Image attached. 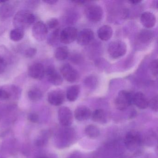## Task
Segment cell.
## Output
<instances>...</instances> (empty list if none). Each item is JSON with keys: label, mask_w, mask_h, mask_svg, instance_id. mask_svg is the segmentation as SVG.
I'll use <instances>...</instances> for the list:
<instances>
[{"label": "cell", "mask_w": 158, "mask_h": 158, "mask_svg": "<svg viewBox=\"0 0 158 158\" xmlns=\"http://www.w3.org/2000/svg\"><path fill=\"white\" fill-rule=\"evenodd\" d=\"M134 93L126 90H122L118 93L114 101L117 110H124L133 104Z\"/></svg>", "instance_id": "obj_2"}, {"label": "cell", "mask_w": 158, "mask_h": 158, "mask_svg": "<svg viewBox=\"0 0 158 158\" xmlns=\"http://www.w3.org/2000/svg\"><path fill=\"white\" fill-rule=\"evenodd\" d=\"M92 120L96 123L105 124L107 122V116L103 110L98 109L95 110L91 114Z\"/></svg>", "instance_id": "obj_21"}, {"label": "cell", "mask_w": 158, "mask_h": 158, "mask_svg": "<svg viewBox=\"0 0 158 158\" xmlns=\"http://www.w3.org/2000/svg\"><path fill=\"white\" fill-rule=\"evenodd\" d=\"M7 62L3 56L0 55V74L4 73L7 68Z\"/></svg>", "instance_id": "obj_35"}, {"label": "cell", "mask_w": 158, "mask_h": 158, "mask_svg": "<svg viewBox=\"0 0 158 158\" xmlns=\"http://www.w3.org/2000/svg\"><path fill=\"white\" fill-rule=\"evenodd\" d=\"M158 60H154L151 62L149 65L151 73L154 77H158Z\"/></svg>", "instance_id": "obj_31"}, {"label": "cell", "mask_w": 158, "mask_h": 158, "mask_svg": "<svg viewBox=\"0 0 158 158\" xmlns=\"http://www.w3.org/2000/svg\"><path fill=\"white\" fill-rule=\"evenodd\" d=\"M33 36L36 40L42 41L46 39L48 34V28L43 22L35 23L32 28Z\"/></svg>", "instance_id": "obj_10"}, {"label": "cell", "mask_w": 158, "mask_h": 158, "mask_svg": "<svg viewBox=\"0 0 158 158\" xmlns=\"http://www.w3.org/2000/svg\"><path fill=\"white\" fill-rule=\"evenodd\" d=\"M43 2L45 3H48L50 5H52V4H55L58 2V1L56 0H45V1H43Z\"/></svg>", "instance_id": "obj_37"}, {"label": "cell", "mask_w": 158, "mask_h": 158, "mask_svg": "<svg viewBox=\"0 0 158 158\" xmlns=\"http://www.w3.org/2000/svg\"><path fill=\"white\" fill-rule=\"evenodd\" d=\"M80 92V87L77 85L71 86L67 89L66 96L70 102H74L77 99Z\"/></svg>", "instance_id": "obj_22"}, {"label": "cell", "mask_w": 158, "mask_h": 158, "mask_svg": "<svg viewBox=\"0 0 158 158\" xmlns=\"http://www.w3.org/2000/svg\"><path fill=\"white\" fill-rule=\"evenodd\" d=\"M129 2H131V3H133L134 4H137L138 3H139L140 1H129Z\"/></svg>", "instance_id": "obj_39"}, {"label": "cell", "mask_w": 158, "mask_h": 158, "mask_svg": "<svg viewBox=\"0 0 158 158\" xmlns=\"http://www.w3.org/2000/svg\"><path fill=\"white\" fill-rule=\"evenodd\" d=\"M27 95L29 99L33 102L38 101L43 97V94L41 90L37 88L30 89L28 91Z\"/></svg>", "instance_id": "obj_28"}, {"label": "cell", "mask_w": 158, "mask_h": 158, "mask_svg": "<svg viewBox=\"0 0 158 158\" xmlns=\"http://www.w3.org/2000/svg\"><path fill=\"white\" fill-rule=\"evenodd\" d=\"M113 29L109 25H103L99 28L98 31V37L103 41H107L111 38Z\"/></svg>", "instance_id": "obj_20"}, {"label": "cell", "mask_w": 158, "mask_h": 158, "mask_svg": "<svg viewBox=\"0 0 158 158\" xmlns=\"http://www.w3.org/2000/svg\"><path fill=\"white\" fill-rule=\"evenodd\" d=\"M60 70L63 77L70 83L76 82L79 79V73L69 64H65L63 65Z\"/></svg>", "instance_id": "obj_6"}, {"label": "cell", "mask_w": 158, "mask_h": 158, "mask_svg": "<svg viewBox=\"0 0 158 158\" xmlns=\"http://www.w3.org/2000/svg\"><path fill=\"white\" fill-rule=\"evenodd\" d=\"M28 74L34 79L41 80L45 76V67L40 63L33 64L28 67Z\"/></svg>", "instance_id": "obj_12"}, {"label": "cell", "mask_w": 158, "mask_h": 158, "mask_svg": "<svg viewBox=\"0 0 158 158\" xmlns=\"http://www.w3.org/2000/svg\"><path fill=\"white\" fill-rule=\"evenodd\" d=\"M60 30L59 28H56L53 32L49 35L48 38V44L50 46H54L56 45L59 40H60Z\"/></svg>", "instance_id": "obj_27"}, {"label": "cell", "mask_w": 158, "mask_h": 158, "mask_svg": "<svg viewBox=\"0 0 158 158\" xmlns=\"http://www.w3.org/2000/svg\"><path fill=\"white\" fill-rule=\"evenodd\" d=\"M36 53L37 49L35 48H30L25 51L24 55L26 58H31L34 57Z\"/></svg>", "instance_id": "obj_34"}, {"label": "cell", "mask_w": 158, "mask_h": 158, "mask_svg": "<svg viewBox=\"0 0 158 158\" xmlns=\"http://www.w3.org/2000/svg\"><path fill=\"white\" fill-rule=\"evenodd\" d=\"M36 17L34 14L28 10H21L15 15L13 25L15 28L24 30L34 23Z\"/></svg>", "instance_id": "obj_1"}, {"label": "cell", "mask_w": 158, "mask_h": 158, "mask_svg": "<svg viewBox=\"0 0 158 158\" xmlns=\"http://www.w3.org/2000/svg\"><path fill=\"white\" fill-rule=\"evenodd\" d=\"M27 118L30 122L35 123H38L39 121V116L38 114L35 113H29L27 116Z\"/></svg>", "instance_id": "obj_36"}, {"label": "cell", "mask_w": 158, "mask_h": 158, "mask_svg": "<svg viewBox=\"0 0 158 158\" xmlns=\"http://www.w3.org/2000/svg\"><path fill=\"white\" fill-rule=\"evenodd\" d=\"M73 2H75V3H77V4H82L85 3L86 2L82 1H73Z\"/></svg>", "instance_id": "obj_38"}, {"label": "cell", "mask_w": 158, "mask_h": 158, "mask_svg": "<svg viewBox=\"0 0 158 158\" xmlns=\"http://www.w3.org/2000/svg\"><path fill=\"white\" fill-rule=\"evenodd\" d=\"M85 135L91 139L97 138L100 135L99 128L97 126L93 124L87 126L85 128Z\"/></svg>", "instance_id": "obj_23"}, {"label": "cell", "mask_w": 158, "mask_h": 158, "mask_svg": "<svg viewBox=\"0 0 158 158\" xmlns=\"http://www.w3.org/2000/svg\"><path fill=\"white\" fill-rule=\"evenodd\" d=\"M10 97V98L19 99L22 93V89L15 85H8L4 86Z\"/></svg>", "instance_id": "obj_24"}, {"label": "cell", "mask_w": 158, "mask_h": 158, "mask_svg": "<svg viewBox=\"0 0 158 158\" xmlns=\"http://www.w3.org/2000/svg\"><path fill=\"white\" fill-rule=\"evenodd\" d=\"M148 106L154 111H158V96L153 97L149 101Z\"/></svg>", "instance_id": "obj_33"}, {"label": "cell", "mask_w": 158, "mask_h": 158, "mask_svg": "<svg viewBox=\"0 0 158 158\" xmlns=\"http://www.w3.org/2000/svg\"><path fill=\"white\" fill-rule=\"evenodd\" d=\"M59 24V21L56 18H51L47 22V27L51 29H56Z\"/></svg>", "instance_id": "obj_32"}, {"label": "cell", "mask_w": 158, "mask_h": 158, "mask_svg": "<svg viewBox=\"0 0 158 158\" xmlns=\"http://www.w3.org/2000/svg\"><path fill=\"white\" fill-rule=\"evenodd\" d=\"M65 100L64 92L60 89L52 90L48 95V102L52 105L58 106L62 105Z\"/></svg>", "instance_id": "obj_13"}, {"label": "cell", "mask_w": 158, "mask_h": 158, "mask_svg": "<svg viewBox=\"0 0 158 158\" xmlns=\"http://www.w3.org/2000/svg\"><path fill=\"white\" fill-rule=\"evenodd\" d=\"M103 10L101 7L96 4H92L86 9L85 15L87 18L90 22L97 23L102 19Z\"/></svg>", "instance_id": "obj_7"}, {"label": "cell", "mask_w": 158, "mask_h": 158, "mask_svg": "<svg viewBox=\"0 0 158 158\" xmlns=\"http://www.w3.org/2000/svg\"><path fill=\"white\" fill-rule=\"evenodd\" d=\"M51 135V132L49 130H44L41 132L37 138L36 139L35 144L38 147H43L48 142V139Z\"/></svg>", "instance_id": "obj_25"}, {"label": "cell", "mask_w": 158, "mask_h": 158, "mask_svg": "<svg viewBox=\"0 0 158 158\" xmlns=\"http://www.w3.org/2000/svg\"><path fill=\"white\" fill-rule=\"evenodd\" d=\"M155 133H153L152 132H149L147 133V135H145V138L142 137V143L144 142V143L146 145H151L152 143L155 142Z\"/></svg>", "instance_id": "obj_30"}, {"label": "cell", "mask_w": 158, "mask_h": 158, "mask_svg": "<svg viewBox=\"0 0 158 158\" xmlns=\"http://www.w3.org/2000/svg\"><path fill=\"white\" fill-rule=\"evenodd\" d=\"M154 37V33L148 29H142L138 35V40L140 43L143 44L150 43Z\"/></svg>", "instance_id": "obj_18"}, {"label": "cell", "mask_w": 158, "mask_h": 158, "mask_svg": "<svg viewBox=\"0 0 158 158\" xmlns=\"http://www.w3.org/2000/svg\"><path fill=\"white\" fill-rule=\"evenodd\" d=\"M93 31L89 28H85L77 34V43L81 46H86L90 44L94 39Z\"/></svg>", "instance_id": "obj_14"}, {"label": "cell", "mask_w": 158, "mask_h": 158, "mask_svg": "<svg viewBox=\"0 0 158 158\" xmlns=\"http://www.w3.org/2000/svg\"><path fill=\"white\" fill-rule=\"evenodd\" d=\"M77 30L75 27H68L63 29L60 34V40L64 44H70L77 39Z\"/></svg>", "instance_id": "obj_8"}, {"label": "cell", "mask_w": 158, "mask_h": 158, "mask_svg": "<svg viewBox=\"0 0 158 158\" xmlns=\"http://www.w3.org/2000/svg\"><path fill=\"white\" fill-rule=\"evenodd\" d=\"M149 101L146 96L141 92H138L133 95V104L140 109H145L148 107Z\"/></svg>", "instance_id": "obj_17"}, {"label": "cell", "mask_w": 158, "mask_h": 158, "mask_svg": "<svg viewBox=\"0 0 158 158\" xmlns=\"http://www.w3.org/2000/svg\"><path fill=\"white\" fill-rule=\"evenodd\" d=\"M45 74L48 81L54 85L58 86L63 83V78L61 75L57 72L55 67L50 65L45 70Z\"/></svg>", "instance_id": "obj_11"}, {"label": "cell", "mask_w": 158, "mask_h": 158, "mask_svg": "<svg viewBox=\"0 0 158 158\" xmlns=\"http://www.w3.org/2000/svg\"><path fill=\"white\" fill-rule=\"evenodd\" d=\"M140 22L143 26L147 28H150L155 25L156 18L154 14L150 12H145L141 14Z\"/></svg>", "instance_id": "obj_16"}, {"label": "cell", "mask_w": 158, "mask_h": 158, "mask_svg": "<svg viewBox=\"0 0 158 158\" xmlns=\"http://www.w3.org/2000/svg\"><path fill=\"white\" fill-rule=\"evenodd\" d=\"M49 158L48 157H47V156H40V157H37V158Z\"/></svg>", "instance_id": "obj_40"}, {"label": "cell", "mask_w": 158, "mask_h": 158, "mask_svg": "<svg viewBox=\"0 0 158 158\" xmlns=\"http://www.w3.org/2000/svg\"><path fill=\"white\" fill-rule=\"evenodd\" d=\"M58 119L60 124L64 127H68L73 122L72 111L67 107H62L58 111Z\"/></svg>", "instance_id": "obj_9"}, {"label": "cell", "mask_w": 158, "mask_h": 158, "mask_svg": "<svg viewBox=\"0 0 158 158\" xmlns=\"http://www.w3.org/2000/svg\"><path fill=\"white\" fill-rule=\"evenodd\" d=\"M124 142L129 151L135 152L138 150L142 144V136L136 131H130L126 135Z\"/></svg>", "instance_id": "obj_3"}, {"label": "cell", "mask_w": 158, "mask_h": 158, "mask_svg": "<svg viewBox=\"0 0 158 158\" xmlns=\"http://www.w3.org/2000/svg\"><path fill=\"white\" fill-rule=\"evenodd\" d=\"M24 36V30L22 29L15 28L10 31V38L15 42H18L23 38Z\"/></svg>", "instance_id": "obj_29"}, {"label": "cell", "mask_w": 158, "mask_h": 158, "mask_svg": "<svg viewBox=\"0 0 158 158\" xmlns=\"http://www.w3.org/2000/svg\"><path fill=\"white\" fill-rule=\"evenodd\" d=\"M92 112L88 107L85 106H80L76 109L74 116L77 121L82 122L90 118Z\"/></svg>", "instance_id": "obj_15"}, {"label": "cell", "mask_w": 158, "mask_h": 158, "mask_svg": "<svg viewBox=\"0 0 158 158\" xmlns=\"http://www.w3.org/2000/svg\"><path fill=\"white\" fill-rule=\"evenodd\" d=\"M127 50L126 44L121 40H114L110 42L108 46V53L113 59L123 57L126 53Z\"/></svg>", "instance_id": "obj_4"}, {"label": "cell", "mask_w": 158, "mask_h": 158, "mask_svg": "<svg viewBox=\"0 0 158 158\" xmlns=\"http://www.w3.org/2000/svg\"><path fill=\"white\" fill-rule=\"evenodd\" d=\"M69 50L66 47H60L57 48L55 52V58L58 60H66L69 56Z\"/></svg>", "instance_id": "obj_26"}, {"label": "cell", "mask_w": 158, "mask_h": 158, "mask_svg": "<svg viewBox=\"0 0 158 158\" xmlns=\"http://www.w3.org/2000/svg\"><path fill=\"white\" fill-rule=\"evenodd\" d=\"M6 2L2 3L0 6V18L5 19L10 17L14 13L15 9L13 6Z\"/></svg>", "instance_id": "obj_19"}, {"label": "cell", "mask_w": 158, "mask_h": 158, "mask_svg": "<svg viewBox=\"0 0 158 158\" xmlns=\"http://www.w3.org/2000/svg\"><path fill=\"white\" fill-rule=\"evenodd\" d=\"M71 131L69 129H61L56 133L55 142L56 146L60 148H65L70 144L71 141Z\"/></svg>", "instance_id": "obj_5"}]
</instances>
